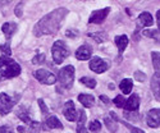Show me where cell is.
<instances>
[{"instance_id": "obj_37", "label": "cell", "mask_w": 160, "mask_h": 133, "mask_svg": "<svg viewBox=\"0 0 160 133\" xmlns=\"http://www.w3.org/2000/svg\"><path fill=\"white\" fill-rule=\"evenodd\" d=\"M0 133H14V132H13L12 128L8 126H2L0 127Z\"/></svg>"}, {"instance_id": "obj_38", "label": "cell", "mask_w": 160, "mask_h": 133, "mask_svg": "<svg viewBox=\"0 0 160 133\" xmlns=\"http://www.w3.org/2000/svg\"><path fill=\"white\" fill-rule=\"evenodd\" d=\"M100 100H101L104 104H106V105H109V104H110L109 97H108V96H105V95H101V96H100Z\"/></svg>"}, {"instance_id": "obj_21", "label": "cell", "mask_w": 160, "mask_h": 133, "mask_svg": "<svg viewBox=\"0 0 160 133\" xmlns=\"http://www.w3.org/2000/svg\"><path fill=\"white\" fill-rule=\"evenodd\" d=\"M87 36H90L91 38H94L98 44H101V42H105L108 37H106V33L105 32H90Z\"/></svg>"}, {"instance_id": "obj_20", "label": "cell", "mask_w": 160, "mask_h": 133, "mask_svg": "<svg viewBox=\"0 0 160 133\" xmlns=\"http://www.w3.org/2000/svg\"><path fill=\"white\" fill-rule=\"evenodd\" d=\"M151 90H152V94L156 101H160V81L155 79L154 77L151 78Z\"/></svg>"}, {"instance_id": "obj_13", "label": "cell", "mask_w": 160, "mask_h": 133, "mask_svg": "<svg viewBox=\"0 0 160 133\" xmlns=\"http://www.w3.org/2000/svg\"><path fill=\"white\" fill-rule=\"evenodd\" d=\"M114 41H115V45H117V47H118L119 55H122L123 51L126 50V47L128 46V42H129L128 36H127V35H118V36H115Z\"/></svg>"}, {"instance_id": "obj_7", "label": "cell", "mask_w": 160, "mask_h": 133, "mask_svg": "<svg viewBox=\"0 0 160 133\" xmlns=\"http://www.w3.org/2000/svg\"><path fill=\"white\" fill-rule=\"evenodd\" d=\"M88 66H90V69L95 73H104L109 69V63L99 57H94V58H91Z\"/></svg>"}, {"instance_id": "obj_32", "label": "cell", "mask_w": 160, "mask_h": 133, "mask_svg": "<svg viewBox=\"0 0 160 133\" xmlns=\"http://www.w3.org/2000/svg\"><path fill=\"white\" fill-rule=\"evenodd\" d=\"M133 77H135V79L138 82H145L146 81V74L143 72H140V71H136L135 74H133Z\"/></svg>"}, {"instance_id": "obj_18", "label": "cell", "mask_w": 160, "mask_h": 133, "mask_svg": "<svg viewBox=\"0 0 160 133\" xmlns=\"http://www.w3.org/2000/svg\"><path fill=\"white\" fill-rule=\"evenodd\" d=\"M119 88H121V91L123 92L124 95H129L132 88H133V81L129 79V78H124L123 81L119 83Z\"/></svg>"}, {"instance_id": "obj_31", "label": "cell", "mask_w": 160, "mask_h": 133, "mask_svg": "<svg viewBox=\"0 0 160 133\" xmlns=\"http://www.w3.org/2000/svg\"><path fill=\"white\" fill-rule=\"evenodd\" d=\"M45 59H46V55L45 54H36L35 57H33V59H32V64H42L44 62H45Z\"/></svg>"}, {"instance_id": "obj_22", "label": "cell", "mask_w": 160, "mask_h": 133, "mask_svg": "<svg viewBox=\"0 0 160 133\" xmlns=\"http://www.w3.org/2000/svg\"><path fill=\"white\" fill-rule=\"evenodd\" d=\"M151 60H152V66L155 72H160V52L159 51L151 52Z\"/></svg>"}, {"instance_id": "obj_9", "label": "cell", "mask_w": 160, "mask_h": 133, "mask_svg": "<svg viewBox=\"0 0 160 133\" xmlns=\"http://www.w3.org/2000/svg\"><path fill=\"white\" fill-rule=\"evenodd\" d=\"M63 115L65 116L67 121H69V122H74L77 119V110H76L74 102L72 100H68L64 104V106H63Z\"/></svg>"}, {"instance_id": "obj_11", "label": "cell", "mask_w": 160, "mask_h": 133, "mask_svg": "<svg viewBox=\"0 0 160 133\" xmlns=\"http://www.w3.org/2000/svg\"><path fill=\"white\" fill-rule=\"evenodd\" d=\"M140 108V97L137 94H132L129 99L126 101L124 111H138Z\"/></svg>"}, {"instance_id": "obj_40", "label": "cell", "mask_w": 160, "mask_h": 133, "mask_svg": "<svg viewBox=\"0 0 160 133\" xmlns=\"http://www.w3.org/2000/svg\"><path fill=\"white\" fill-rule=\"evenodd\" d=\"M76 36H77V32H76V31H72V30L67 31V37H71V38H73V37H76Z\"/></svg>"}, {"instance_id": "obj_6", "label": "cell", "mask_w": 160, "mask_h": 133, "mask_svg": "<svg viewBox=\"0 0 160 133\" xmlns=\"http://www.w3.org/2000/svg\"><path fill=\"white\" fill-rule=\"evenodd\" d=\"M33 76H35V78L37 79V81L40 83H42V85H54L57 82V79H58L54 73H51L48 69H37L33 73Z\"/></svg>"}, {"instance_id": "obj_1", "label": "cell", "mask_w": 160, "mask_h": 133, "mask_svg": "<svg viewBox=\"0 0 160 133\" xmlns=\"http://www.w3.org/2000/svg\"><path fill=\"white\" fill-rule=\"evenodd\" d=\"M69 10L65 8H58L54 9L52 12L48 13L46 16H44L40 19L33 27V35L36 37H41L45 35H54L57 33L63 22L65 21V17L68 16Z\"/></svg>"}, {"instance_id": "obj_36", "label": "cell", "mask_w": 160, "mask_h": 133, "mask_svg": "<svg viewBox=\"0 0 160 133\" xmlns=\"http://www.w3.org/2000/svg\"><path fill=\"white\" fill-rule=\"evenodd\" d=\"M77 133H88V131L85 127V124H78L77 126Z\"/></svg>"}, {"instance_id": "obj_34", "label": "cell", "mask_w": 160, "mask_h": 133, "mask_svg": "<svg viewBox=\"0 0 160 133\" xmlns=\"http://www.w3.org/2000/svg\"><path fill=\"white\" fill-rule=\"evenodd\" d=\"M38 105H40V109H41V113H42V115H46L48 113H49V109H48V106L45 105V102H44V100L42 99H38Z\"/></svg>"}, {"instance_id": "obj_15", "label": "cell", "mask_w": 160, "mask_h": 133, "mask_svg": "<svg viewBox=\"0 0 160 133\" xmlns=\"http://www.w3.org/2000/svg\"><path fill=\"white\" fill-rule=\"evenodd\" d=\"M138 23L142 26V27H150V26H152V23H154V18L149 12H142L138 17Z\"/></svg>"}, {"instance_id": "obj_24", "label": "cell", "mask_w": 160, "mask_h": 133, "mask_svg": "<svg viewBox=\"0 0 160 133\" xmlns=\"http://www.w3.org/2000/svg\"><path fill=\"white\" fill-rule=\"evenodd\" d=\"M124 118L129 122H140L141 121V115L138 111H124Z\"/></svg>"}, {"instance_id": "obj_10", "label": "cell", "mask_w": 160, "mask_h": 133, "mask_svg": "<svg viewBox=\"0 0 160 133\" xmlns=\"http://www.w3.org/2000/svg\"><path fill=\"white\" fill-rule=\"evenodd\" d=\"M146 123L150 128H158L160 126V109H151L146 114Z\"/></svg>"}, {"instance_id": "obj_43", "label": "cell", "mask_w": 160, "mask_h": 133, "mask_svg": "<svg viewBox=\"0 0 160 133\" xmlns=\"http://www.w3.org/2000/svg\"><path fill=\"white\" fill-rule=\"evenodd\" d=\"M17 129H18L19 132H22V133L24 132V128H23V127H17Z\"/></svg>"}, {"instance_id": "obj_12", "label": "cell", "mask_w": 160, "mask_h": 133, "mask_svg": "<svg viewBox=\"0 0 160 133\" xmlns=\"http://www.w3.org/2000/svg\"><path fill=\"white\" fill-rule=\"evenodd\" d=\"M76 58L78 60H88L92 58V47L90 45L79 46L76 51Z\"/></svg>"}, {"instance_id": "obj_16", "label": "cell", "mask_w": 160, "mask_h": 133, "mask_svg": "<svg viewBox=\"0 0 160 133\" xmlns=\"http://www.w3.org/2000/svg\"><path fill=\"white\" fill-rule=\"evenodd\" d=\"M78 101L81 102L85 108H92L95 104V97L92 95H87V94H79L78 95Z\"/></svg>"}, {"instance_id": "obj_19", "label": "cell", "mask_w": 160, "mask_h": 133, "mask_svg": "<svg viewBox=\"0 0 160 133\" xmlns=\"http://www.w3.org/2000/svg\"><path fill=\"white\" fill-rule=\"evenodd\" d=\"M2 31H3V33H4L5 36L12 37L13 33L17 31V24L13 23V22H7V23H4V24L2 26Z\"/></svg>"}, {"instance_id": "obj_35", "label": "cell", "mask_w": 160, "mask_h": 133, "mask_svg": "<svg viewBox=\"0 0 160 133\" xmlns=\"http://www.w3.org/2000/svg\"><path fill=\"white\" fill-rule=\"evenodd\" d=\"M85 122H86V114H85V111L82 110L81 113H79V119H78V124H85Z\"/></svg>"}, {"instance_id": "obj_33", "label": "cell", "mask_w": 160, "mask_h": 133, "mask_svg": "<svg viewBox=\"0 0 160 133\" xmlns=\"http://www.w3.org/2000/svg\"><path fill=\"white\" fill-rule=\"evenodd\" d=\"M23 7H24V3H22V2L17 4V7L14 9V13H16L17 17H22L23 16Z\"/></svg>"}, {"instance_id": "obj_39", "label": "cell", "mask_w": 160, "mask_h": 133, "mask_svg": "<svg viewBox=\"0 0 160 133\" xmlns=\"http://www.w3.org/2000/svg\"><path fill=\"white\" fill-rule=\"evenodd\" d=\"M129 129H131V133H145L142 129L136 128V127H129Z\"/></svg>"}, {"instance_id": "obj_5", "label": "cell", "mask_w": 160, "mask_h": 133, "mask_svg": "<svg viewBox=\"0 0 160 133\" xmlns=\"http://www.w3.org/2000/svg\"><path fill=\"white\" fill-rule=\"evenodd\" d=\"M51 55L55 64H62L65 60V58L69 55V50L63 40H58V41L54 42V45L51 47Z\"/></svg>"}, {"instance_id": "obj_29", "label": "cell", "mask_w": 160, "mask_h": 133, "mask_svg": "<svg viewBox=\"0 0 160 133\" xmlns=\"http://www.w3.org/2000/svg\"><path fill=\"white\" fill-rule=\"evenodd\" d=\"M126 99L122 96V95H118V96H115L114 97V100H113V102L118 106V108H123L124 109V105H126Z\"/></svg>"}, {"instance_id": "obj_3", "label": "cell", "mask_w": 160, "mask_h": 133, "mask_svg": "<svg viewBox=\"0 0 160 133\" xmlns=\"http://www.w3.org/2000/svg\"><path fill=\"white\" fill-rule=\"evenodd\" d=\"M21 100V94H16L14 96H9L5 92L0 94V115H8L13 108L18 104V101Z\"/></svg>"}, {"instance_id": "obj_42", "label": "cell", "mask_w": 160, "mask_h": 133, "mask_svg": "<svg viewBox=\"0 0 160 133\" xmlns=\"http://www.w3.org/2000/svg\"><path fill=\"white\" fill-rule=\"evenodd\" d=\"M154 78H155V79H158V81H160V72H155Z\"/></svg>"}, {"instance_id": "obj_30", "label": "cell", "mask_w": 160, "mask_h": 133, "mask_svg": "<svg viewBox=\"0 0 160 133\" xmlns=\"http://www.w3.org/2000/svg\"><path fill=\"white\" fill-rule=\"evenodd\" d=\"M0 50H2L3 55H5V57H10V55H12V50H10V42L8 41V42L3 44L2 46H0Z\"/></svg>"}, {"instance_id": "obj_2", "label": "cell", "mask_w": 160, "mask_h": 133, "mask_svg": "<svg viewBox=\"0 0 160 133\" xmlns=\"http://www.w3.org/2000/svg\"><path fill=\"white\" fill-rule=\"evenodd\" d=\"M22 69L21 65L13 60L10 57H0V76L4 79H12L14 77H18L21 74Z\"/></svg>"}, {"instance_id": "obj_28", "label": "cell", "mask_w": 160, "mask_h": 133, "mask_svg": "<svg viewBox=\"0 0 160 133\" xmlns=\"http://www.w3.org/2000/svg\"><path fill=\"white\" fill-rule=\"evenodd\" d=\"M40 132H41V123L32 121V123L30 124V128H28V133H40Z\"/></svg>"}, {"instance_id": "obj_4", "label": "cell", "mask_w": 160, "mask_h": 133, "mask_svg": "<svg viewBox=\"0 0 160 133\" xmlns=\"http://www.w3.org/2000/svg\"><path fill=\"white\" fill-rule=\"evenodd\" d=\"M58 81L60 86L65 90H69L74 82V66L73 65H65L58 73Z\"/></svg>"}, {"instance_id": "obj_17", "label": "cell", "mask_w": 160, "mask_h": 133, "mask_svg": "<svg viewBox=\"0 0 160 133\" xmlns=\"http://www.w3.org/2000/svg\"><path fill=\"white\" fill-rule=\"evenodd\" d=\"M17 116L21 119L23 123H26V124H31V123H32V119H31V116H30L27 109H26L24 106H19V108H18V110H17Z\"/></svg>"}, {"instance_id": "obj_27", "label": "cell", "mask_w": 160, "mask_h": 133, "mask_svg": "<svg viewBox=\"0 0 160 133\" xmlns=\"http://www.w3.org/2000/svg\"><path fill=\"white\" fill-rule=\"evenodd\" d=\"M88 128H90V131H91V132L98 133V132H100V129H101V123L98 121V119H95V121L90 122V124H88Z\"/></svg>"}, {"instance_id": "obj_14", "label": "cell", "mask_w": 160, "mask_h": 133, "mask_svg": "<svg viewBox=\"0 0 160 133\" xmlns=\"http://www.w3.org/2000/svg\"><path fill=\"white\" fill-rule=\"evenodd\" d=\"M45 126L49 128V129H63V124L59 119L55 116V115H51V116H48L46 121H45Z\"/></svg>"}, {"instance_id": "obj_25", "label": "cell", "mask_w": 160, "mask_h": 133, "mask_svg": "<svg viewBox=\"0 0 160 133\" xmlns=\"http://www.w3.org/2000/svg\"><path fill=\"white\" fill-rule=\"evenodd\" d=\"M104 123H105L106 128H108L110 132H115V131H117V123H118V122H115L113 118L105 116V118H104Z\"/></svg>"}, {"instance_id": "obj_41", "label": "cell", "mask_w": 160, "mask_h": 133, "mask_svg": "<svg viewBox=\"0 0 160 133\" xmlns=\"http://www.w3.org/2000/svg\"><path fill=\"white\" fill-rule=\"evenodd\" d=\"M156 22H158V26L160 28V10H158V13H156Z\"/></svg>"}, {"instance_id": "obj_8", "label": "cell", "mask_w": 160, "mask_h": 133, "mask_svg": "<svg viewBox=\"0 0 160 133\" xmlns=\"http://www.w3.org/2000/svg\"><path fill=\"white\" fill-rule=\"evenodd\" d=\"M109 12H110L109 7H106L104 9H99V10H94L91 13L90 18H88V23L90 24H100V23H102L106 19V17H108Z\"/></svg>"}, {"instance_id": "obj_23", "label": "cell", "mask_w": 160, "mask_h": 133, "mask_svg": "<svg viewBox=\"0 0 160 133\" xmlns=\"http://www.w3.org/2000/svg\"><path fill=\"white\" fill-rule=\"evenodd\" d=\"M142 35L143 36H146V37H150V38H154L155 41H158V42H160V32H159V30H145L143 32H142Z\"/></svg>"}, {"instance_id": "obj_26", "label": "cell", "mask_w": 160, "mask_h": 133, "mask_svg": "<svg viewBox=\"0 0 160 133\" xmlns=\"http://www.w3.org/2000/svg\"><path fill=\"white\" fill-rule=\"evenodd\" d=\"M79 82H81L82 85H85L86 87H88V88H95L96 87V79L91 78V77H82L81 79H79Z\"/></svg>"}]
</instances>
